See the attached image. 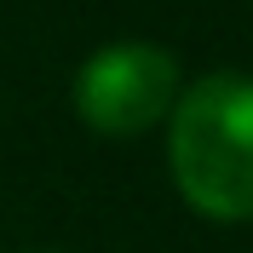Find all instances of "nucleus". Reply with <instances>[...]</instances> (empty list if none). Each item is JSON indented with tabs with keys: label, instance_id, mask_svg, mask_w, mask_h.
Here are the masks:
<instances>
[{
	"label": "nucleus",
	"instance_id": "obj_1",
	"mask_svg": "<svg viewBox=\"0 0 253 253\" xmlns=\"http://www.w3.org/2000/svg\"><path fill=\"white\" fill-rule=\"evenodd\" d=\"M167 167L190 213L253 224V75L213 69L178 92L167 115Z\"/></svg>",
	"mask_w": 253,
	"mask_h": 253
},
{
	"label": "nucleus",
	"instance_id": "obj_2",
	"mask_svg": "<svg viewBox=\"0 0 253 253\" xmlns=\"http://www.w3.org/2000/svg\"><path fill=\"white\" fill-rule=\"evenodd\" d=\"M184 69L156 41H115L92 52L75 75V115L104 138H138L173 115Z\"/></svg>",
	"mask_w": 253,
	"mask_h": 253
}]
</instances>
